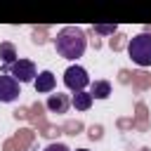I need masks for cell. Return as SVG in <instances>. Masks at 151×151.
<instances>
[{
    "label": "cell",
    "instance_id": "6da1fadb",
    "mask_svg": "<svg viewBox=\"0 0 151 151\" xmlns=\"http://www.w3.org/2000/svg\"><path fill=\"white\" fill-rule=\"evenodd\" d=\"M54 50H57L59 57H64L68 61H76L87 50L85 31L80 26H64V28H59L57 35H54Z\"/></svg>",
    "mask_w": 151,
    "mask_h": 151
},
{
    "label": "cell",
    "instance_id": "7a4b0ae2",
    "mask_svg": "<svg viewBox=\"0 0 151 151\" xmlns=\"http://www.w3.org/2000/svg\"><path fill=\"white\" fill-rule=\"evenodd\" d=\"M127 57L137 66H142V68L151 66V33L149 31L137 33V35L130 38V42H127Z\"/></svg>",
    "mask_w": 151,
    "mask_h": 151
},
{
    "label": "cell",
    "instance_id": "3957f363",
    "mask_svg": "<svg viewBox=\"0 0 151 151\" xmlns=\"http://www.w3.org/2000/svg\"><path fill=\"white\" fill-rule=\"evenodd\" d=\"M2 73H9L17 83H35V78H38V68H35V64L31 59H17Z\"/></svg>",
    "mask_w": 151,
    "mask_h": 151
},
{
    "label": "cell",
    "instance_id": "277c9868",
    "mask_svg": "<svg viewBox=\"0 0 151 151\" xmlns=\"http://www.w3.org/2000/svg\"><path fill=\"white\" fill-rule=\"evenodd\" d=\"M64 85L71 90V92H85V87L90 85V76L83 66L78 64H71L66 71H64Z\"/></svg>",
    "mask_w": 151,
    "mask_h": 151
},
{
    "label": "cell",
    "instance_id": "5b68a950",
    "mask_svg": "<svg viewBox=\"0 0 151 151\" xmlns=\"http://www.w3.org/2000/svg\"><path fill=\"white\" fill-rule=\"evenodd\" d=\"M21 83H17L9 73H0V101L2 104H9V101H17L19 94H21Z\"/></svg>",
    "mask_w": 151,
    "mask_h": 151
},
{
    "label": "cell",
    "instance_id": "8992f818",
    "mask_svg": "<svg viewBox=\"0 0 151 151\" xmlns=\"http://www.w3.org/2000/svg\"><path fill=\"white\" fill-rule=\"evenodd\" d=\"M33 87H35V92H40V94L52 92V90L57 87V78H54V73H52V71H40L38 78H35V83H33Z\"/></svg>",
    "mask_w": 151,
    "mask_h": 151
},
{
    "label": "cell",
    "instance_id": "52a82bcc",
    "mask_svg": "<svg viewBox=\"0 0 151 151\" xmlns=\"http://www.w3.org/2000/svg\"><path fill=\"white\" fill-rule=\"evenodd\" d=\"M71 106V97L68 94H50L47 97V109L52 113H66V109Z\"/></svg>",
    "mask_w": 151,
    "mask_h": 151
},
{
    "label": "cell",
    "instance_id": "ba28073f",
    "mask_svg": "<svg viewBox=\"0 0 151 151\" xmlns=\"http://www.w3.org/2000/svg\"><path fill=\"white\" fill-rule=\"evenodd\" d=\"M19 57H17V47L12 45V42H0V61H2V71L5 68H9L14 61H17Z\"/></svg>",
    "mask_w": 151,
    "mask_h": 151
},
{
    "label": "cell",
    "instance_id": "9c48e42d",
    "mask_svg": "<svg viewBox=\"0 0 151 151\" xmlns=\"http://www.w3.org/2000/svg\"><path fill=\"white\" fill-rule=\"evenodd\" d=\"M92 101H94V99H92V94H90L87 90H85V92H73V94H71V106H73L76 111H87V109L92 106Z\"/></svg>",
    "mask_w": 151,
    "mask_h": 151
},
{
    "label": "cell",
    "instance_id": "30bf717a",
    "mask_svg": "<svg viewBox=\"0 0 151 151\" xmlns=\"http://www.w3.org/2000/svg\"><path fill=\"white\" fill-rule=\"evenodd\" d=\"M90 94H92V99H109V94H111V83H109V80H94V83L90 85Z\"/></svg>",
    "mask_w": 151,
    "mask_h": 151
},
{
    "label": "cell",
    "instance_id": "8fae6325",
    "mask_svg": "<svg viewBox=\"0 0 151 151\" xmlns=\"http://www.w3.org/2000/svg\"><path fill=\"white\" fill-rule=\"evenodd\" d=\"M92 31L99 33V35H113V33L118 31V26H116V24H94Z\"/></svg>",
    "mask_w": 151,
    "mask_h": 151
},
{
    "label": "cell",
    "instance_id": "7c38bea8",
    "mask_svg": "<svg viewBox=\"0 0 151 151\" xmlns=\"http://www.w3.org/2000/svg\"><path fill=\"white\" fill-rule=\"evenodd\" d=\"M45 151H71V149H68L66 144H61V142H54V144H47Z\"/></svg>",
    "mask_w": 151,
    "mask_h": 151
},
{
    "label": "cell",
    "instance_id": "4fadbf2b",
    "mask_svg": "<svg viewBox=\"0 0 151 151\" xmlns=\"http://www.w3.org/2000/svg\"><path fill=\"white\" fill-rule=\"evenodd\" d=\"M76 151H90V149H76Z\"/></svg>",
    "mask_w": 151,
    "mask_h": 151
}]
</instances>
